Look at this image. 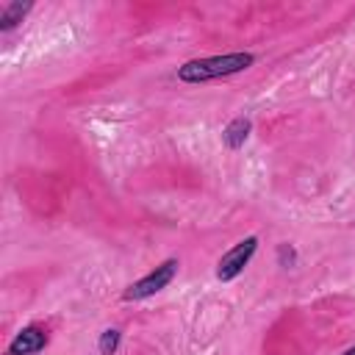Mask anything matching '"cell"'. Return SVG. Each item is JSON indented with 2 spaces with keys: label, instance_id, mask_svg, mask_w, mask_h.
<instances>
[{
  "label": "cell",
  "instance_id": "6da1fadb",
  "mask_svg": "<svg viewBox=\"0 0 355 355\" xmlns=\"http://www.w3.org/2000/svg\"><path fill=\"white\" fill-rule=\"evenodd\" d=\"M255 64L252 53H225V55H208V58H191L183 67H178V80L183 83H205L214 78H227L236 72H244Z\"/></svg>",
  "mask_w": 355,
  "mask_h": 355
},
{
  "label": "cell",
  "instance_id": "7a4b0ae2",
  "mask_svg": "<svg viewBox=\"0 0 355 355\" xmlns=\"http://www.w3.org/2000/svg\"><path fill=\"white\" fill-rule=\"evenodd\" d=\"M178 266H180L178 258H166V261L158 263L153 272H147L144 277H139L136 283H130V286L122 291V300H125V302H136V300H147V297L158 294L161 288H166V286L175 280Z\"/></svg>",
  "mask_w": 355,
  "mask_h": 355
},
{
  "label": "cell",
  "instance_id": "3957f363",
  "mask_svg": "<svg viewBox=\"0 0 355 355\" xmlns=\"http://www.w3.org/2000/svg\"><path fill=\"white\" fill-rule=\"evenodd\" d=\"M255 250H258V236H247V239H241L239 244H233V247L216 261V277H219L222 283L239 277V275L244 272V266L250 263V258L255 255Z\"/></svg>",
  "mask_w": 355,
  "mask_h": 355
},
{
  "label": "cell",
  "instance_id": "277c9868",
  "mask_svg": "<svg viewBox=\"0 0 355 355\" xmlns=\"http://www.w3.org/2000/svg\"><path fill=\"white\" fill-rule=\"evenodd\" d=\"M47 333L39 327V324H28V327H22L14 338H11V344H8V349H6V355H36V352H42L44 347H47Z\"/></svg>",
  "mask_w": 355,
  "mask_h": 355
},
{
  "label": "cell",
  "instance_id": "5b68a950",
  "mask_svg": "<svg viewBox=\"0 0 355 355\" xmlns=\"http://www.w3.org/2000/svg\"><path fill=\"white\" fill-rule=\"evenodd\" d=\"M250 133H252V122H250L247 116H236V119H230V122L225 125L222 141H225L227 150H241L244 141L250 139Z\"/></svg>",
  "mask_w": 355,
  "mask_h": 355
},
{
  "label": "cell",
  "instance_id": "8992f818",
  "mask_svg": "<svg viewBox=\"0 0 355 355\" xmlns=\"http://www.w3.org/2000/svg\"><path fill=\"white\" fill-rule=\"evenodd\" d=\"M33 8V3H8L6 8H3V14H0V31L3 33H8V31H14L22 19H25V14Z\"/></svg>",
  "mask_w": 355,
  "mask_h": 355
},
{
  "label": "cell",
  "instance_id": "52a82bcc",
  "mask_svg": "<svg viewBox=\"0 0 355 355\" xmlns=\"http://www.w3.org/2000/svg\"><path fill=\"white\" fill-rule=\"evenodd\" d=\"M119 341H122V333H119L116 327H108V330H103V333H100V341H97V349H100V355H114V352L119 349Z\"/></svg>",
  "mask_w": 355,
  "mask_h": 355
},
{
  "label": "cell",
  "instance_id": "ba28073f",
  "mask_svg": "<svg viewBox=\"0 0 355 355\" xmlns=\"http://www.w3.org/2000/svg\"><path fill=\"white\" fill-rule=\"evenodd\" d=\"M277 263L280 266H297V250H294V244H277Z\"/></svg>",
  "mask_w": 355,
  "mask_h": 355
},
{
  "label": "cell",
  "instance_id": "9c48e42d",
  "mask_svg": "<svg viewBox=\"0 0 355 355\" xmlns=\"http://www.w3.org/2000/svg\"><path fill=\"white\" fill-rule=\"evenodd\" d=\"M341 355H355V347H349V349H344Z\"/></svg>",
  "mask_w": 355,
  "mask_h": 355
}]
</instances>
